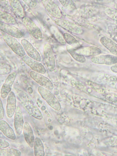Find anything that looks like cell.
Returning a JSON list of instances; mask_svg holds the SVG:
<instances>
[{"mask_svg": "<svg viewBox=\"0 0 117 156\" xmlns=\"http://www.w3.org/2000/svg\"><path fill=\"white\" fill-rule=\"evenodd\" d=\"M37 90L42 98L52 108L57 111L60 110L61 106L58 100L49 90L39 86Z\"/></svg>", "mask_w": 117, "mask_h": 156, "instance_id": "1", "label": "cell"}, {"mask_svg": "<svg viewBox=\"0 0 117 156\" xmlns=\"http://www.w3.org/2000/svg\"><path fill=\"white\" fill-rule=\"evenodd\" d=\"M3 38L6 44L16 54L22 57L25 55V52L23 47L15 38L6 34L3 35Z\"/></svg>", "mask_w": 117, "mask_h": 156, "instance_id": "2", "label": "cell"}, {"mask_svg": "<svg viewBox=\"0 0 117 156\" xmlns=\"http://www.w3.org/2000/svg\"><path fill=\"white\" fill-rule=\"evenodd\" d=\"M44 61L48 69L50 72L53 71L56 66L55 58L51 46L46 44L43 47Z\"/></svg>", "mask_w": 117, "mask_h": 156, "instance_id": "3", "label": "cell"}, {"mask_svg": "<svg viewBox=\"0 0 117 156\" xmlns=\"http://www.w3.org/2000/svg\"><path fill=\"white\" fill-rule=\"evenodd\" d=\"M54 21L59 26L73 33L80 34L83 32L82 29L77 25L67 20L61 18H56Z\"/></svg>", "mask_w": 117, "mask_h": 156, "instance_id": "4", "label": "cell"}, {"mask_svg": "<svg viewBox=\"0 0 117 156\" xmlns=\"http://www.w3.org/2000/svg\"><path fill=\"white\" fill-rule=\"evenodd\" d=\"M30 76L40 86L45 88L49 90H52L53 84L51 80L48 78L43 76L42 74L33 71H31L29 73Z\"/></svg>", "mask_w": 117, "mask_h": 156, "instance_id": "5", "label": "cell"}, {"mask_svg": "<svg viewBox=\"0 0 117 156\" xmlns=\"http://www.w3.org/2000/svg\"><path fill=\"white\" fill-rule=\"evenodd\" d=\"M22 22L29 33L35 38L40 40L42 37V32L39 28L30 18L25 17Z\"/></svg>", "mask_w": 117, "mask_h": 156, "instance_id": "6", "label": "cell"}, {"mask_svg": "<svg viewBox=\"0 0 117 156\" xmlns=\"http://www.w3.org/2000/svg\"><path fill=\"white\" fill-rule=\"evenodd\" d=\"M22 104L27 112L33 117L39 120L43 117L42 115L37 106L30 100H23Z\"/></svg>", "mask_w": 117, "mask_h": 156, "instance_id": "7", "label": "cell"}, {"mask_svg": "<svg viewBox=\"0 0 117 156\" xmlns=\"http://www.w3.org/2000/svg\"><path fill=\"white\" fill-rule=\"evenodd\" d=\"M21 43L29 56L38 61H41L40 54L28 41L25 39H22Z\"/></svg>", "mask_w": 117, "mask_h": 156, "instance_id": "8", "label": "cell"}, {"mask_svg": "<svg viewBox=\"0 0 117 156\" xmlns=\"http://www.w3.org/2000/svg\"><path fill=\"white\" fill-rule=\"evenodd\" d=\"M22 59L32 71L42 74L45 73L46 70L45 67L39 61L35 60L26 55L22 57Z\"/></svg>", "mask_w": 117, "mask_h": 156, "instance_id": "9", "label": "cell"}, {"mask_svg": "<svg viewBox=\"0 0 117 156\" xmlns=\"http://www.w3.org/2000/svg\"><path fill=\"white\" fill-rule=\"evenodd\" d=\"M92 62L94 63L107 65L117 64V56L111 55H98L92 57Z\"/></svg>", "mask_w": 117, "mask_h": 156, "instance_id": "10", "label": "cell"}, {"mask_svg": "<svg viewBox=\"0 0 117 156\" xmlns=\"http://www.w3.org/2000/svg\"><path fill=\"white\" fill-rule=\"evenodd\" d=\"M16 75V72L13 71L9 74L6 78L1 90V96L2 98H6L10 92Z\"/></svg>", "mask_w": 117, "mask_h": 156, "instance_id": "11", "label": "cell"}, {"mask_svg": "<svg viewBox=\"0 0 117 156\" xmlns=\"http://www.w3.org/2000/svg\"><path fill=\"white\" fill-rule=\"evenodd\" d=\"M0 29L6 34L15 38H20L23 36L22 31L11 25L0 22Z\"/></svg>", "mask_w": 117, "mask_h": 156, "instance_id": "12", "label": "cell"}, {"mask_svg": "<svg viewBox=\"0 0 117 156\" xmlns=\"http://www.w3.org/2000/svg\"><path fill=\"white\" fill-rule=\"evenodd\" d=\"M42 2L46 9L52 16L56 18H60L62 13L58 6L51 0H43Z\"/></svg>", "mask_w": 117, "mask_h": 156, "instance_id": "13", "label": "cell"}, {"mask_svg": "<svg viewBox=\"0 0 117 156\" xmlns=\"http://www.w3.org/2000/svg\"><path fill=\"white\" fill-rule=\"evenodd\" d=\"M23 117L20 107H16L14 116V125L16 131L18 135L21 133L24 126Z\"/></svg>", "mask_w": 117, "mask_h": 156, "instance_id": "14", "label": "cell"}, {"mask_svg": "<svg viewBox=\"0 0 117 156\" xmlns=\"http://www.w3.org/2000/svg\"><path fill=\"white\" fill-rule=\"evenodd\" d=\"M75 52L78 54L86 56H94L100 54L101 50L95 46L84 47L75 49Z\"/></svg>", "mask_w": 117, "mask_h": 156, "instance_id": "15", "label": "cell"}, {"mask_svg": "<svg viewBox=\"0 0 117 156\" xmlns=\"http://www.w3.org/2000/svg\"><path fill=\"white\" fill-rule=\"evenodd\" d=\"M16 108V99L14 93L11 92L8 95L6 107L7 114L9 118L13 116Z\"/></svg>", "mask_w": 117, "mask_h": 156, "instance_id": "16", "label": "cell"}, {"mask_svg": "<svg viewBox=\"0 0 117 156\" xmlns=\"http://www.w3.org/2000/svg\"><path fill=\"white\" fill-rule=\"evenodd\" d=\"M23 128L25 140L29 146L32 148L35 139L32 128L28 122H25L24 123Z\"/></svg>", "mask_w": 117, "mask_h": 156, "instance_id": "17", "label": "cell"}, {"mask_svg": "<svg viewBox=\"0 0 117 156\" xmlns=\"http://www.w3.org/2000/svg\"><path fill=\"white\" fill-rule=\"evenodd\" d=\"M9 1L11 7L15 14L20 18L23 19L25 17V12L20 1L10 0Z\"/></svg>", "mask_w": 117, "mask_h": 156, "instance_id": "18", "label": "cell"}, {"mask_svg": "<svg viewBox=\"0 0 117 156\" xmlns=\"http://www.w3.org/2000/svg\"><path fill=\"white\" fill-rule=\"evenodd\" d=\"M101 44L111 53L117 56V44L106 36H103L100 39Z\"/></svg>", "mask_w": 117, "mask_h": 156, "instance_id": "19", "label": "cell"}, {"mask_svg": "<svg viewBox=\"0 0 117 156\" xmlns=\"http://www.w3.org/2000/svg\"><path fill=\"white\" fill-rule=\"evenodd\" d=\"M0 129L7 137L12 140H15L16 136L12 128L8 123L3 120L0 121Z\"/></svg>", "mask_w": 117, "mask_h": 156, "instance_id": "20", "label": "cell"}, {"mask_svg": "<svg viewBox=\"0 0 117 156\" xmlns=\"http://www.w3.org/2000/svg\"><path fill=\"white\" fill-rule=\"evenodd\" d=\"M0 21L10 25L15 24L16 20L11 14L1 10L0 11Z\"/></svg>", "mask_w": 117, "mask_h": 156, "instance_id": "21", "label": "cell"}, {"mask_svg": "<svg viewBox=\"0 0 117 156\" xmlns=\"http://www.w3.org/2000/svg\"><path fill=\"white\" fill-rule=\"evenodd\" d=\"M34 148L35 155L36 156H44L45 153L44 147L41 139L36 138L34 141Z\"/></svg>", "mask_w": 117, "mask_h": 156, "instance_id": "22", "label": "cell"}, {"mask_svg": "<svg viewBox=\"0 0 117 156\" xmlns=\"http://www.w3.org/2000/svg\"><path fill=\"white\" fill-rule=\"evenodd\" d=\"M21 155V152L16 149L4 148L0 150L1 156H20Z\"/></svg>", "mask_w": 117, "mask_h": 156, "instance_id": "23", "label": "cell"}, {"mask_svg": "<svg viewBox=\"0 0 117 156\" xmlns=\"http://www.w3.org/2000/svg\"><path fill=\"white\" fill-rule=\"evenodd\" d=\"M66 49L71 56L77 61L82 63L85 61V59L84 56L76 53L75 49L73 48L71 46H67Z\"/></svg>", "mask_w": 117, "mask_h": 156, "instance_id": "24", "label": "cell"}, {"mask_svg": "<svg viewBox=\"0 0 117 156\" xmlns=\"http://www.w3.org/2000/svg\"><path fill=\"white\" fill-rule=\"evenodd\" d=\"M86 83L92 88L99 92L105 93L107 90L106 88L104 86L92 81H88Z\"/></svg>", "mask_w": 117, "mask_h": 156, "instance_id": "25", "label": "cell"}, {"mask_svg": "<svg viewBox=\"0 0 117 156\" xmlns=\"http://www.w3.org/2000/svg\"><path fill=\"white\" fill-rule=\"evenodd\" d=\"M11 70V67L10 65L4 62H0V74L1 75H5L10 74Z\"/></svg>", "mask_w": 117, "mask_h": 156, "instance_id": "26", "label": "cell"}, {"mask_svg": "<svg viewBox=\"0 0 117 156\" xmlns=\"http://www.w3.org/2000/svg\"><path fill=\"white\" fill-rule=\"evenodd\" d=\"M63 36L66 42L70 45L73 46L78 44L75 38L68 33H65Z\"/></svg>", "mask_w": 117, "mask_h": 156, "instance_id": "27", "label": "cell"}, {"mask_svg": "<svg viewBox=\"0 0 117 156\" xmlns=\"http://www.w3.org/2000/svg\"><path fill=\"white\" fill-rule=\"evenodd\" d=\"M105 12L108 16L117 22V10L108 7L105 9Z\"/></svg>", "mask_w": 117, "mask_h": 156, "instance_id": "28", "label": "cell"}, {"mask_svg": "<svg viewBox=\"0 0 117 156\" xmlns=\"http://www.w3.org/2000/svg\"><path fill=\"white\" fill-rule=\"evenodd\" d=\"M104 97L110 101L117 103V93L107 92L104 93Z\"/></svg>", "mask_w": 117, "mask_h": 156, "instance_id": "29", "label": "cell"}, {"mask_svg": "<svg viewBox=\"0 0 117 156\" xmlns=\"http://www.w3.org/2000/svg\"><path fill=\"white\" fill-rule=\"evenodd\" d=\"M61 4L65 7L70 10H74L75 6L72 0H59Z\"/></svg>", "mask_w": 117, "mask_h": 156, "instance_id": "30", "label": "cell"}, {"mask_svg": "<svg viewBox=\"0 0 117 156\" xmlns=\"http://www.w3.org/2000/svg\"><path fill=\"white\" fill-rule=\"evenodd\" d=\"M54 35L57 41L63 44H65L66 42L64 40L63 36L58 31L54 32Z\"/></svg>", "mask_w": 117, "mask_h": 156, "instance_id": "31", "label": "cell"}, {"mask_svg": "<svg viewBox=\"0 0 117 156\" xmlns=\"http://www.w3.org/2000/svg\"><path fill=\"white\" fill-rule=\"evenodd\" d=\"M23 1L31 8L34 7L37 4V2L36 0H23Z\"/></svg>", "mask_w": 117, "mask_h": 156, "instance_id": "32", "label": "cell"}, {"mask_svg": "<svg viewBox=\"0 0 117 156\" xmlns=\"http://www.w3.org/2000/svg\"><path fill=\"white\" fill-rule=\"evenodd\" d=\"M0 148H4L8 147L9 145V143L7 141L0 139Z\"/></svg>", "mask_w": 117, "mask_h": 156, "instance_id": "33", "label": "cell"}, {"mask_svg": "<svg viewBox=\"0 0 117 156\" xmlns=\"http://www.w3.org/2000/svg\"><path fill=\"white\" fill-rule=\"evenodd\" d=\"M0 120H1L4 117V111L3 104L1 99L0 100Z\"/></svg>", "mask_w": 117, "mask_h": 156, "instance_id": "34", "label": "cell"}, {"mask_svg": "<svg viewBox=\"0 0 117 156\" xmlns=\"http://www.w3.org/2000/svg\"><path fill=\"white\" fill-rule=\"evenodd\" d=\"M111 69L112 71L117 73V64L112 65L111 67Z\"/></svg>", "mask_w": 117, "mask_h": 156, "instance_id": "35", "label": "cell"}]
</instances>
